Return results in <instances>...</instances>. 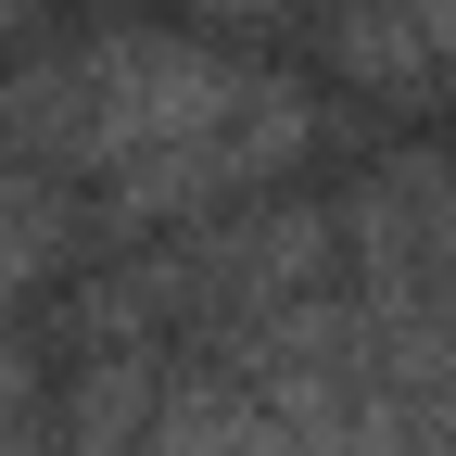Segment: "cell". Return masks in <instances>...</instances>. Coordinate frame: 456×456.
Instances as JSON below:
<instances>
[{
	"mask_svg": "<svg viewBox=\"0 0 456 456\" xmlns=\"http://www.w3.org/2000/svg\"><path fill=\"white\" fill-rule=\"evenodd\" d=\"M406 26H419V64H431V89H456V0H406Z\"/></svg>",
	"mask_w": 456,
	"mask_h": 456,
	"instance_id": "6da1fadb",
	"label": "cell"
}]
</instances>
